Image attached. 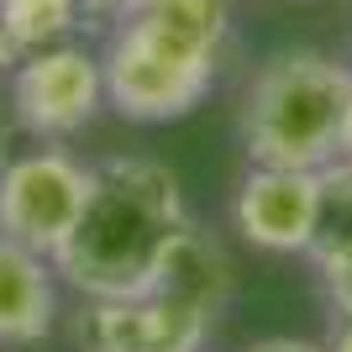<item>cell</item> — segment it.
Listing matches in <instances>:
<instances>
[{"label": "cell", "instance_id": "obj_10", "mask_svg": "<svg viewBox=\"0 0 352 352\" xmlns=\"http://www.w3.org/2000/svg\"><path fill=\"white\" fill-rule=\"evenodd\" d=\"M153 284H163V289H174V294H184V300H195L200 310L221 316V305L232 300V258L221 252L216 236H206V232L190 221V232L174 242L168 263H163V274H158Z\"/></svg>", "mask_w": 352, "mask_h": 352}, {"label": "cell", "instance_id": "obj_12", "mask_svg": "<svg viewBox=\"0 0 352 352\" xmlns=\"http://www.w3.org/2000/svg\"><path fill=\"white\" fill-rule=\"evenodd\" d=\"M321 284H326V294H331V305L342 310V316H352V248L347 252H337V258H321Z\"/></svg>", "mask_w": 352, "mask_h": 352}, {"label": "cell", "instance_id": "obj_7", "mask_svg": "<svg viewBox=\"0 0 352 352\" xmlns=\"http://www.w3.org/2000/svg\"><path fill=\"white\" fill-rule=\"evenodd\" d=\"M316 168H274L252 163V174L236 190V232L263 252H310L316 236Z\"/></svg>", "mask_w": 352, "mask_h": 352}, {"label": "cell", "instance_id": "obj_16", "mask_svg": "<svg viewBox=\"0 0 352 352\" xmlns=\"http://www.w3.org/2000/svg\"><path fill=\"white\" fill-rule=\"evenodd\" d=\"M326 352H352V316H342V326H337V337L326 342Z\"/></svg>", "mask_w": 352, "mask_h": 352}, {"label": "cell", "instance_id": "obj_6", "mask_svg": "<svg viewBox=\"0 0 352 352\" xmlns=\"http://www.w3.org/2000/svg\"><path fill=\"white\" fill-rule=\"evenodd\" d=\"M210 310H200L195 300L147 284L137 294L121 300H95L85 321L89 352H200V342L210 337Z\"/></svg>", "mask_w": 352, "mask_h": 352}, {"label": "cell", "instance_id": "obj_15", "mask_svg": "<svg viewBox=\"0 0 352 352\" xmlns=\"http://www.w3.org/2000/svg\"><path fill=\"white\" fill-rule=\"evenodd\" d=\"M89 16H126V11H137L142 0H79Z\"/></svg>", "mask_w": 352, "mask_h": 352}, {"label": "cell", "instance_id": "obj_1", "mask_svg": "<svg viewBox=\"0 0 352 352\" xmlns=\"http://www.w3.org/2000/svg\"><path fill=\"white\" fill-rule=\"evenodd\" d=\"M184 232L190 210L168 163L105 158L89 168L85 210L53 252V268L89 300H121L158 279Z\"/></svg>", "mask_w": 352, "mask_h": 352}, {"label": "cell", "instance_id": "obj_2", "mask_svg": "<svg viewBox=\"0 0 352 352\" xmlns=\"http://www.w3.org/2000/svg\"><path fill=\"white\" fill-rule=\"evenodd\" d=\"M352 69L326 53H279L252 74L242 95V142L252 163L326 168L347 153Z\"/></svg>", "mask_w": 352, "mask_h": 352}, {"label": "cell", "instance_id": "obj_4", "mask_svg": "<svg viewBox=\"0 0 352 352\" xmlns=\"http://www.w3.org/2000/svg\"><path fill=\"white\" fill-rule=\"evenodd\" d=\"M85 195H89V168L69 158L63 147L21 153L0 168V236L53 258L85 210Z\"/></svg>", "mask_w": 352, "mask_h": 352}, {"label": "cell", "instance_id": "obj_9", "mask_svg": "<svg viewBox=\"0 0 352 352\" xmlns=\"http://www.w3.org/2000/svg\"><path fill=\"white\" fill-rule=\"evenodd\" d=\"M126 16L137 27H147L153 37H163L168 47L206 63H221V47H226V32H232L226 0H142Z\"/></svg>", "mask_w": 352, "mask_h": 352}, {"label": "cell", "instance_id": "obj_13", "mask_svg": "<svg viewBox=\"0 0 352 352\" xmlns=\"http://www.w3.org/2000/svg\"><path fill=\"white\" fill-rule=\"evenodd\" d=\"M21 58V37H16V6L0 0V69Z\"/></svg>", "mask_w": 352, "mask_h": 352}, {"label": "cell", "instance_id": "obj_8", "mask_svg": "<svg viewBox=\"0 0 352 352\" xmlns=\"http://www.w3.org/2000/svg\"><path fill=\"white\" fill-rule=\"evenodd\" d=\"M53 258L21 248L11 236H0V347H32L53 331Z\"/></svg>", "mask_w": 352, "mask_h": 352}, {"label": "cell", "instance_id": "obj_14", "mask_svg": "<svg viewBox=\"0 0 352 352\" xmlns=\"http://www.w3.org/2000/svg\"><path fill=\"white\" fill-rule=\"evenodd\" d=\"M248 352H326L321 342H305V337H274V342H258Z\"/></svg>", "mask_w": 352, "mask_h": 352}, {"label": "cell", "instance_id": "obj_17", "mask_svg": "<svg viewBox=\"0 0 352 352\" xmlns=\"http://www.w3.org/2000/svg\"><path fill=\"white\" fill-rule=\"evenodd\" d=\"M347 158H352V132H347Z\"/></svg>", "mask_w": 352, "mask_h": 352}, {"label": "cell", "instance_id": "obj_11", "mask_svg": "<svg viewBox=\"0 0 352 352\" xmlns=\"http://www.w3.org/2000/svg\"><path fill=\"white\" fill-rule=\"evenodd\" d=\"M321 190H316V236H310V258H337L352 248V158H331L316 168Z\"/></svg>", "mask_w": 352, "mask_h": 352}, {"label": "cell", "instance_id": "obj_3", "mask_svg": "<svg viewBox=\"0 0 352 352\" xmlns=\"http://www.w3.org/2000/svg\"><path fill=\"white\" fill-rule=\"evenodd\" d=\"M100 74H105V100L132 121H179L216 85V63L168 47L163 37L137 27L132 16H121V27L111 32Z\"/></svg>", "mask_w": 352, "mask_h": 352}, {"label": "cell", "instance_id": "obj_5", "mask_svg": "<svg viewBox=\"0 0 352 352\" xmlns=\"http://www.w3.org/2000/svg\"><path fill=\"white\" fill-rule=\"evenodd\" d=\"M100 95H105L100 58L74 43H53L16 58L11 100L32 137H74L100 111Z\"/></svg>", "mask_w": 352, "mask_h": 352}]
</instances>
